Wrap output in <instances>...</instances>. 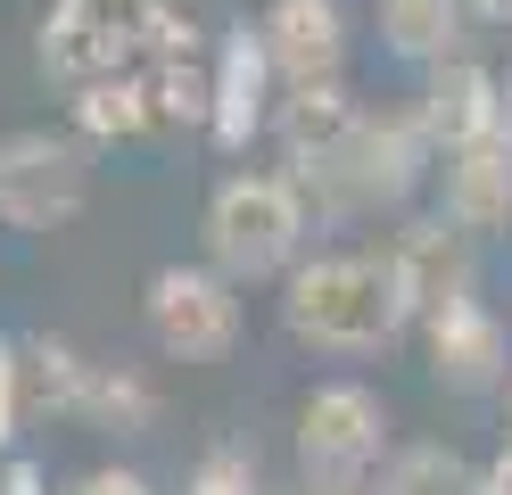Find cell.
Wrapping results in <instances>:
<instances>
[{
	"instance_id": "5",
	"label": "cell",
	"mask_w": 512,
	"mask_h": 495,
	"mask_svg": "<svg viewBox=\"0 0 512 495\" xmlns=\"http://www.w3.org/2000/svg\"><path fill=\"white\" fill-rule=\"evenodd\" d=\"M149 339L182 355V363H207L240 339V297L223 273H199V264H166L149 281Z\"/></svg>"
},
{
	"instance_id": "20",
	"label": "cell",
	"mask_w": 512,
	"mask_h": 495,
	"mask_svg": "<svg viewBox=\"0 0 512 495\" xmlns=\"http://www.w3.org/2000/svg\"><path fill=\"white\" fill-rule=\"evenodd\" d=\"M75 495H149V479L141 471H91V479H75Z\"/></svg>"
},
{
	"instance_id": "4",
	"label": "cell",
	"mask_w": 512,
	"mask_h": 495,
	"mask_svg": "<svg viewBox=\"0 0 512 495\" xmlns=\"http://www.w3.org/2000/svg\"><path fill=\"white\" fill-rule=\"evenodd\" d=\"M91 198V157L67 132H9L0 141V223L58 231Z\"/></svg>"
},
{
	"instance_id": "24",
	"label": "cell",
	"mask_w": 512,
	"mask_h": 495,
	"mask_svg": "<svg viewBox=\"0 0 512 495\" xmlns=\"http://www.w3.org/2000/svg\"><path fill=\"white\" fill-rule=\"evenodd\" d=\"M306 495H364V487H356V479H314Z\"/></svg>"
},
{
	"instance_id": "6",
	"label": "cell",
	"mask_w": 512,
	"mask_h": 495,
	"mask_svg": "<svg viewBox=\"0 0 512 495\" xmlns=\"http://www.w3.org/2000/svg\"><path fill=\"white\" fill-rule=\"evenodd\" d=\"M380 429H389L380 396L356 388V380H331V388H314L306 413H298V454H306L314 479H356L380 454Z\"/></svg>"
},
{
	"instance_id": "22",
	"label": "cell",
	"mask_w": 512,
	"mask_h": 495,
	"mask_svg": "<svg viewBox=\"0 0 512 495\" xmlns=\"http://www.w3.org/2000/svg\"><path fill=\"white\" fill-rule=\"evenodd\" d=\"M42 479H34V462H9V495H34Z\"/></svg>"
},
{
	"instance_id": "13",
	"label": "cell",
	"mask_w": 512,
	"mask_h": 495,
	"mask_svg": "<svg viewBox=\"0 0 512 495\" xmlns=\"http://www.w3.org/2000/svg\"><path fill=\"white\" fill-rule=\"evenodd\" d=\"M273 124H281V141H290V165H306V157L347 149L364 116L347 108V91H339V83H290V99L273 108Z\"/></svg>"
},
{
	"instance_id": "9",
	"label": "cell",
	"mask_w": 512,
	"mask_h": 495,
	"mask_svg": "<svg viewBox=\"0 0 512 495\" xmlns=\"http://www.w3.org/2000/svg\"><path fill=\"white\" fill-rule=\"evenodd\" d=\"M422 132L438 149H479V141H504V91L488 66H471V58H446L430 91H422Z\"/></svg>"
},
{
	"instance_id": "7",
	"label": "cell",
	"mask_w": 512,
	"mask_h": 495,
	"mask_svg": "<svg viewBox=\"0 0 512 495\" xmlns=\"http://www.w3.org/2000/svg\"><path fill=\"white\" fill-rule=\"evenodd\" d=\"M389 264H397L405 314L438 322L446 306H471V231H463V223H446V215H413L397 240H389Z\"/></svg>"
},
{
	"instance_id": "25",
	"label": "cell",
	"mask_w": 512,
	"mask_h": 495,
	"mask_svg": "<svg viewBox=\"0 0 512 495\" xmlns=\"http://www.w3.org/2000/svg\"><path fill=\"white\" fill-rule=\"evenodd\" d=\"M504 141H512V83H504Z\"/></svg>"
},
{
	"instance_id": "23",
	"label": "cell",
	"mask_w": 512,
	"mask_h": 495,
	"mask_svg": "<svg viewBox=\"0 0 512 495\" xmlns=\"http://www.w3.org/2000/svg\"><path fill=\"white\" fill-rule=\"evenodd\" d=\"M463 9H471V17H496V25H504V17H512V0H463Z\"/></svg>"
},
{
	"instance_id": "17",
	"label": "cell",
	"mask_w": 512,
	"mask_h": 495,
	"mask_svg": "<svg viewBox=\"0 0 512 495\" xmlns=\"http://www.w3.org/2000/svg\"><path fill=\"white\" fill-rule=\"evenodd\" d=\"M380 495H479V471L455 446H405Z\"/></svg>"
},
{
	"instance_id": "18",
	"label": "cell",
	"mask_w": 512,
	"mask_h": 495,
	"mask_svg": "<svg viewBox=\"0 0 512 495\" xmlns=\"http://www.w3.org/2000/svg\"><path fill=\"white\" fill-rule=\"evenodd\" d=\"M83 413H91V421H108V429H149L157 396H149L133 372H100V380L83 388Z\"/></svg>"
},
{
	"instance_id": "19",
	"label": "cell",
	"mask_w": 512,
	"mask_h": 495,
	"mask_svg": "<svg viewBox=\"0 0 512 495\" xmlns=\"http://www.w3.org/2000/svg\"><path fill=\"white\" fill-rule=\"evenodd\" d=\"M182 495H256V462L248 454H232V446H215L199 471H190V487Z\"/></svg>"
},
{
	"instance_id": "3",
	"label": "cell",
	"mask_w": 512,
	"mask_h": 495,
	"mask_svg": "<svg viewBox=\"0 0 512 495\" xmlns=\"http://www.w3.org/2000/svg\"><path fill=\"white\" fill-rule=\"evenodd\" d=\"M166 33V0H58L42 25V75L50 83H100V75H133V50H157Z\"/></svg>"
},
{
	"instance_id": "1",
	"label": "cell",
	"mask_w": 512,
	"mask_h": 495,
	"mask_svg": "<svg viewBox=\"0 0 512 495\" xmlns=\"http://www.w3.org/2000/svg\"><path fill=\"white\" fill-rule=\"evenodd\" d=\"M281 322H290L306 347L364 355V347H380V339L405 322L397 264L372 256V248H331V256H314V264H298V273H290Z\"/></svg>"
},
{
	"instance_id": "21",
	"label": "cell",
	"mask_w": 512,
	"mask_h": 495,
	"mask_svg": "<svg viewBox=\"0 0 512 495\" xmlns=\"http://www.w3.org/2000/svg\"><path fill=\"white\" fill-rule=\"evenodd\" d=\"M479 495H512V446L488 462V471H479Z\"/></svg>"
},
{
	"instance_id": "8",
	"label": "cell",
	"mask_w": 512,
	"mask_h": 495,
	"mask_svg": "<svg viewBox=\"0 0 512 495\" xmlns=\"http://www.w3.org/2000/svg\"><path fill=\"white\" fill-rule=\"evenodd\" d=\"M273 124V50H265V25H232L215 50V141L223 149H248V132Z\"/></svg>"
},
{
	"instance_id": "2",
	"label": "cell",
	"mask_w": 512,
	"mask_h": 495,
	"mask_svg": "<svg viewBox=\"0 0 512 495\" xmlns=\"http://www.w3.org/2000/svg\"><path fill=\"white\" fill-rule=\"evenodd\" d=\"M306 240V198L290 174H232L207 198V256L232 281H265Z\"/></svg>"
},
{
	"instance_id": "15",
	"label": "cell",
	"mask_w": 512,
	"mask_h": 495,
	"mask_svg": "<svg viewBox=\"0 0 512 495\" xmlns=\"http://www.w3.org/2000/svg\"><path fill=\"white\" fill-rule=\"evenodd\" d=\"M380 33L397 58H446L463 33V0H380Z\"/></svg>"
},
{
	"instance_id": "14",
	"label": "cell",
	"mask_w": 512,
	"mask_h": 495,
	"mask_svg": "<svg viewBox=\"0 0 512 495\" xmlns=\"http://www.w3.org/2000/svg\"><path fill=\"white\" fill-rule=\"evenodd\" d=\"M141 91H149V124H215V66L199 50L149 58L141 66Z\"/></svg>"
},
{
	"instance_id": "11",
	"label": "cell",
	"mask_w": 512,
	"mask_h": 495,
	"mask_svg": "<svg viewBox=\"0 0 512 495\" xmlns=\"http://www.w3.org/2000/svg\"><path fill=\"white\" fill-rule=\"evenodd\" d=\"M430 372L446 380V388H496L504 372H512V330L488 314V306H446L438 322H430Z\"/></svg>"
},
{
	"instance_id": "16",
	"label": "cell",
	"mask_w": 512,
	"mask_h": 495,
	"mask_svg": "<svg viewBox=\"0 0 512 495\" xmlns=\"http://www.w3.org/2000/svg\"><path fill=\"white\" fill-rule=\"evenodd\" d=\"M75 124L91 132V141H141L149 132V91L141 75H100L75 91Z\"/></svg>"
},
{
	"instance_id": "10",
	"label": "cell",
	"mask_w": 512,
	"mask_h": 495,
	"mask_svg": "<svg viewBox=\"0 0 512 495\" xmlns=\"http://www.w3.org/2000/svg\"><path fill=\"white\" fill-rule=\"evenodd\" d=\"M265 50H273V75H290V83H339V58H347L339 0H273Z\"/></svg>"
},
{
	"instance_id": "12",
	"label": "cell",
	"mask_w": 512,
	"mask_h": 495,
	"mask_svg": "<svg viewBox=\"0 0 512 495\" xmlns=\"http://www.w3.org/2000/svg\"><path fill=\"white\" fill-rule=\"evenodd\" d=\"M446 223H463V231L512 223V141H479L446 165Z\"/></svg>"
}]
</instances>
